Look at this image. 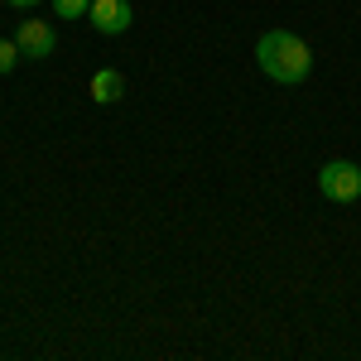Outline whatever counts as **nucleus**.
Listing matches in <instances>:
<instances>
[{"label":"nucleus","mask_w":361,"mask_h":361,"mask_svg":"<svg viewBox=\"0 0 361 361\" xmlns=\"http://www.w3.org/2000/svg\"><path fill=\"white\" fill-rule=\"evenodd\" d=\"M255 63H260V73L279 87H299L313 73V49H308L299 34H289V29H270L260 44H255Z\"/></svg>","instance_id":"nucleus-1"},{"label":"nucleus","mask_w":361,"mask_h":361,"mask_svg":"<svg viewBox=\"0 0 361 361\" xmlns=\"http://www.w3.org/2000/svg\"><path fill=\"white\" fill-rule=\"evenodd\" d=\"M318 193L337 202V207H347V202H357L361 197V164L352 159H333V164L318 169Z\"/></svg>","instance_id":"nucleus-2"},{"label":"nucleus","mask_w":361,"mask_h":361,"mask_svg":"<svg viewBox=\"0 0 361 361\" xmlns=\"http://www.w3.org/2000/svg\"><path fill=\"white\" fill-rule=\"evenodd\" d=\"M87 20H92V29H97V34L116 39V34H126V29H130L135 10H130V0H92Z\"/></svg>","instance_id":"nucleus-3"},{"label":"nucleus","mask_w":361,"mask_h":361,"mask_svg":"<svg viewBox=\"0 0 361 361\" xmlns=\"http://www.w3.org/2000/svg\"><path fill=\"white\" fill-rule=\"evenodd\" d=\"M15 44H20V54H25V58H54V49H58L54 25H44V20H20Z\"/></svg>","instance_id":"nucleus-4"},{"label":"nucleus","mask_w":361,"mask_h":361,"mask_svg":"<svg viewBox=\"0 0 361 361\" xmlns=\"http://www.w3.org/2000/svg\"><path fill=\"white\" fill-rule=\"evenodd\" d=\"M87 92H92V102H97V106H116V102L126 97V73H121V68H97Z\"/></svg>","instance_id":"nucleus-5"},{"label":"nucleus","mask_w":361,"mask_h":361,"mask_svg":"<svg viewBox=\"0 0 361 361\" xmlns=\"http://www.w3.org/2000/svg\"><path fill=\"white\" fill-rule=\"evenodd\" d=\"M92 0H54V15L58 20H87Z\"/></svg>","instance_id":"nucleus-6"},{"label":"nucleus","mask_w":361,"mask_h":361,"mask_svg":"<svg viewBox=\"0 0 361 361\" xmlns=\"http://www.w3.org/2000/svg\"><path fill=\"white\" fill-rule=\"evenodd\" d=\"M20 44L15 39H0V73H15V63H20Z\"/></svg>","instance_id":"nucleus-7"},{"label":"nucleus","mask_w":361,"mask_h":361,"mask_svg":"<svg viewBox=\"0 0 361 361\" xmlns=\"http://www.w3.org/2000/svg\"><path fill=\"white\" fill-rule=\"evenodd\" d=\"M5 5H15V10H34V5H44V0H5Z\"/></svg>","instance_id":"nucleus-8"}]
</instances>
